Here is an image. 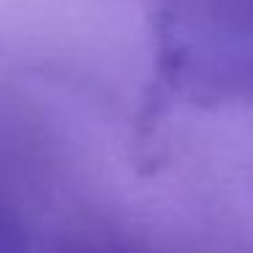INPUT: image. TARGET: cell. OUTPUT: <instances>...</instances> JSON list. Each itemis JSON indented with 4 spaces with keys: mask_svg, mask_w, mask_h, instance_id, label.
I'll return each instance as SVG.
<instances>
[{
    "mask_svg": "<svg viewBox=\"0 0 253 253\" xmlns=\"http://www.w3.org/2000/svg\"><path fill=\"white\" fill-rule=\"evenodd\" d=\"M0 253H36L25 215L8 191L3 171H0Z\"/></svg>",
    "mask_w": 253,
    "mask_h": 253,
    "instance_id": "6da1fadb",
    "label": "cell"
},
{
    "mask_svg": "<svg viewBox=\"0 0 253 253\" xmlns=\"http://www.w3.org/2000/svg\"><path fill=\"white\" fill-rule=\"evenodd\" d=\"M57 253H150V251L123 245V242H112V240H71Z\"/></svg>",
    "mask_w": 253,
    "mask_h": 253,
    "instance_id": "7a4b0ae2",
    "label": "cell"
}]
</instances>
